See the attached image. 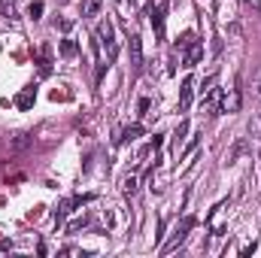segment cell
I'll return each instance as SVG.
<instances>
[{"label": "cell", "mask_w": 261, "mask_h": 258, "mask_svg": "<svg viewBox=\"0 0 261 258\" xmlns=\"http://www.w3.org/2000/svg\"><path fill=\"white\" fill-rule=\"evenodd\" d=\"M258 128H261V119H258Z\"/></svg>", "instance_id": "cell-18"}, {"label": "cell", "mask_w": 261, "mask_h": 258, "mask_svg": "<svg viewBox=\"0 0 261 258\" xmlns=\"http://www.w3.org/2000/svg\"><path fill=\"white\" fill-rule=\"evenodd\" d=\"M28 12H31V18H40V15H43V3H40V0H34Z\"/></svg>", "instance_id": "cell-15"}, {"label": "cell", "mask_w": 261, "mask_h": 258, "mask_svg": "<svg viewBox=\"0 0 261 258\" xmlns=\"http://www.w3.org/2000/svg\"><path fill=\"white\" fill-rule=\"evenodd\" d=\"M97 40H100V46L107 49V58L113 61L116 55H119V43H116V28H113V21L107 18V21H100V28H97Z\"/></svg>", "instance_id": "cell-1"}, {"label": "cell", "mask_w": 261, "mask_h": 258, "mask_svg": "<svg viewBox=\"0 0 261 258\" xmlns=\"http://www.w3.org/2000/svg\"><path fill=\"white\" fill-rule=\"evenodd\" d=\"M34 100H37V85H28V88L15 97V107H18V110H31Z\"/></svg>", "instance_id": "cell-9"}, {"label": "cell", "mask_w": 261, "mask_h": 258, "mask_svg": "<svg viewBox=\"0 0 261 258\" xmlns=\"http://www.w3.org/2000/svg\"><path fill=\"white\" fill-rule=\"evenodd\" d=\"M0 18H18L15 0H0Z\"/></svg>", "instance_id": "cell-10"}, {"label": "cell", "mask_w": 261, "mask_h": 258, "mask_svg": "<svg viewBox=\"0 0 261 258\" xmlns=\"http://www.w3.org/2000/svg\"><path fill=\"white\" fill-rule=\"evenodd\" d=\"M58 52H61L64 58H73V55L79 52V46H76L73 40H61V46H58Z\"/></svg>", "instance_id": "cell-11"}, {"label": "cell", "mask_w": 261, "mask_h": 258, "mask_svg": "<svg viewBox=\"0 0 261 258\" xmlns=\"http://www.w3.org/2000/svg\"><path fill=\"white\" fill-rule=\"evenodd\" d=\"M100 12V0H85V15L91 18V15H97Z\"/></svg>", "instance_id": "cell-13"}, {"label": "cell", "mask_w": 261, "mask_h": 258, "mask_svg": "<svg viewBox=\"0 0 261 258\" xmlns=\"http://www.w3.org/2000/svg\"><path fill=\"white\" fill-rule=\"evenodd\" d=\"M192 91H195V79L186 76L182 79V88H179V110H189L192 107Z\"/></svg>", "instance_id": "cell-8"}, {"label": "cell", "mask_w": 261, "mask_h": 258, "mask_svg": "<svg viewBox=\"0 0 261 258\" xmlns=\"http://www.w3.org/2000/svg\"><path fill=\"white\" fill-rule=\"evenodd\" d=\"M130 67L143 70V40H140V34H130Z\"/></svg>", "instance_id": "cell-6"}, {"label": "cell", "mask_w": 261, "mask_h": 258, "mask_svg": "<svg viewBox=\"0 0 261 258\" xmlns=\"http://www.w3.org/2000/svg\"><path fill=\"white\" fill-rule=\"evenodd\" d=\"M130 3H134V0H130Z\"/></svg>", "instance_id": "cell-19"}, {"label": "cell", "mask_w": 261, "mask_h": 258, "mask_svg": "<svg viewBox=\"0 0 261 258\" xmlns=\"http://www.w3.org/2000/svg\"><path fill=\"white\" fill-rule=\"evenodd\" d=\"M192 228H195V219H192V216H186V219H182V222L176 225L173 237H170V240H167V243L161 246V252H164V255H167V252H173V249H176V243H182V240H186V234H189Z\"/></svg>", "instance_id": "cell-2"}, {"label": "cell", "mask_w": 261, "mask_h": 258, "mask_svg": "<svg viewBox=\"0 0 261 258\" xmlns=\"http://www.w3.org/2000/svg\"><path fill=\"white\" fill-rule=\"evenodd\" d=\"M258 91H261V88H258Z\"/></svg>", "instance_id": "cell-20"}, {"label": "cell", "mask_w": 261, "mask_h": 258, "mask_svg": "<svg viewBox=\"0 0 261 258\" xmlns=\"http://www.w3.org/2000/svg\"><path fill=\"white\" fill-rule=\"evenodd\" d=\"M85 222H88V219H85V216H82V219H76V222H73V225H70V231H79V228H85Z\"/></svg>", "instance_id": "cell-17"}, {"label": "cell", "mask_w": 261, "mask_h": 258, "mask_svg": "<svg viewBox=\"0 0 261 258\" xmlns=\"http://www.w3.org/2000/svg\"><path fill=\"white\" fill-rule=\"evenodd\" d=\"M149 15H152V28H155V40H164V15H167V3L152 6Z\"/></svg>", "instance_id": "cell-4"}, {"label": "cell", "mask_w": 261, "mask_h": 258, "mask_svg": "<svg viewBox=\"0 0 261 258\" xmlns=\"http://www.w3.org/2000/svg\"><path fill=\"white\" fill-rule=\"evenodd\" d=\"M137 110H140V116H146V113H149V97H140V104H137Z\"/></svg>", "instance_id": "cell-16"}, {"label": "cell", "mask_w": 261, "mask_h": 258, "mask_svg": "<svg viewBox=\"0 0 261 258\" xmlns=\"http://www.w3.org/2000/svg\"><path fill=\"white\" fill-rule=\"evenodd\" d=\"M91 200V194H85V197H67L61 200V207H58V216H55V222H64L67 216L73 213V207H82V203H88Z\"/></svg>", "instance_id": "cell-5"}, {"label": "cell", "mask_w": 261, "mask_h": 258, "mask_svg": "<svg viewBox=\"0 0 261 258\" xmlns=\"http://www.w3.org/2000/svg\"><path fill=\"white\" fill-rule=\"evenodd\" d=\"M240 100H243V91H240V76L234 79V88H231V100L225 97L219 107H216V113H237L240 110Z\"/></svg>", "instance_id": "cell-3"}, {"label": "cell", "mask_w": 261, "mask_h": 258, "mask_svg": "<svg viewBox=\"0 0 261 258\" xmlns=\"http://www.w3.org/2000/svg\"><path fill=\"white\" fill-rule=\"evenodd\" d=\"M122 192H125V194H134V192H137V179H134V176H125V183H122Z\"/></svg>", "instance_id": "cell-14"}, {"label": "cell", "mask_w": 261, "mask_h": 258, "mask_svg": "<svg viewBox=\"0 0 261 258\" xmlns=\"http://www.w3.org/2000/svg\"><path fill=\"white\" fill-rule=\"evenodd\" d=\"M140 134H143V125H130V128L122 131V140H125V143H130V140H137Z\"/></svg>", "instance_id": "cell-12"}, {"label": "cell", "mask_w": 261, "mask_h": 258, "mask_svg": "<svg viewBox=\"0 0 261 258\" xmlns=\"http://www.w3.org/2000/svg\"><path fill=\"white\" fill-rule=\"evenodd\" d=\"M200 55H203V43H200V40H192V43L186 46V58H182L186 67H195L197 61H200Z\"/></svg>", "instance_id": "cell-7"}]
</instances>
